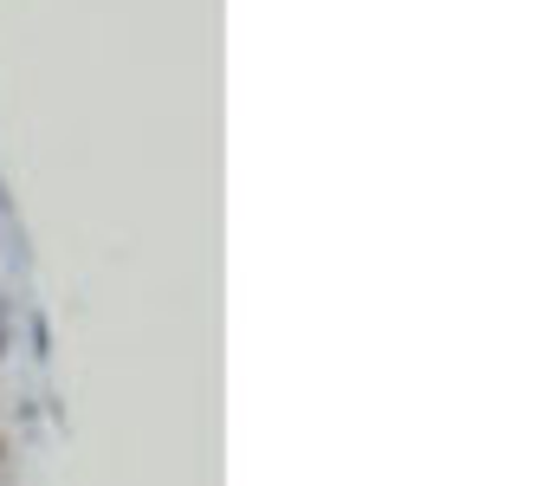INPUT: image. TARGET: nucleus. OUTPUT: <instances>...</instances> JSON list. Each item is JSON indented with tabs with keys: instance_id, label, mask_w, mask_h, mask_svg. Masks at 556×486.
<instances>
[]
</instances>
